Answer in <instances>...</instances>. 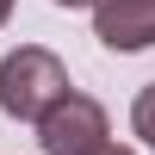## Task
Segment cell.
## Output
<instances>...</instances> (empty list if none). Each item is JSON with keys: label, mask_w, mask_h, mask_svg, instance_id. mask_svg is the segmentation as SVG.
<instances>
[{"label": "cell", "mask_w": 155, "mask_h": 155, "mask_svg": "<svg viewBox=\"0 0 155 155\" xmlns=\"http://www.w3.org/2000/svg\"><path fill=\"white\" fill-rule=\"evenodd\" d=\"M93 155H130V149H118V143H106V149H93Z\"/></svg>", "instance_id": "cell-5"}, {"label": "cell", "mask_w": 155, "mask_h": 155, "mask_svg": "<svg viewBox=\"0 0 155 155\" xmlns=\"http://www.w3.org/2000/svg\"><path fill=\"white\" fill-rule=\"evenodd\" d=\"M56 6H99V0H56Z\"/></svg>", "instance_id": "cell-6"}, {"label": "cell", "mask_w": 155, "mask_h": 155, "mask_svg": "<svg viewBox=\"0 0 155 155\" xmlns=\"http://www.w3.org/2000/svg\"><path fill=\"white\" fill-rule=\"evenodd\" d=\"M6 19H12V0H0V25H6Z\"/></svg>", "instance_id": "cell-7"}, {"label": "cell", "mask_w": 155, "mask_h": 155, "mask_svg": "<svg viewBox=\"0 0 155 155\" xmlns=\"http://www.w3.org/2000/svg\"><path fill=\"white\" fill-rule=\"evenodd\" d=\"M93 37L106 50H149L155 44V0H99Z\"/></svg>", "instance_id": "cell-3"}, {"label": "cell", "mask_w": 155, "mask_h": 155, "mask_svg": "<svg viewBox=\"0 0 155 155\" xmlns=\"http://www.w3.org/2000/svg\"><path fill=\"white\" fill-rule=\"evenodd\" d=\"M130 124H137V137H143V143L155 149V81L143 87V93H137V106H130Z\"/></svg>", "instance_id": "cell-4"}, {"label": "cell", "mask_w": 155, "mask_h": 155, "mask_svg": "<svg viewBox=\"0 0 155 155\" xmlns=\"http://www.w3.org/2000/svg\"><path fill=\"white\" fill-rule=\"evenodd\" d=\"M106 137H112L106 106L87 99V93H74V87L37 118V149L44 155H93V149H106Z\"/></svg>", "instance_id": "cell-2"}, {"label": "cell", "mask_w": 155, "mask_h": 155, "mask_svg": "<svg viewBox=\"0 0 155 155\" xmlns=\"http://www.w3.org/2000/svg\"><path fill=\"white\" fill-rule=\"evenodd\" d=\"M62 93H68V68H62L44 44H19L0 62V112H6V118L37 124Z\"/></svg>", "instance_id": "cell-1"}]
</instances>
